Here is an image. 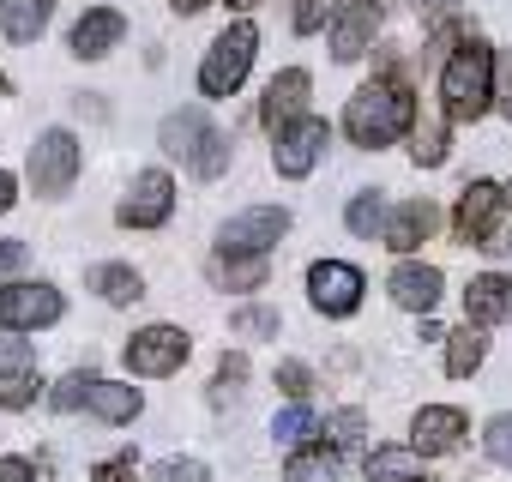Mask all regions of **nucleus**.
Masks as SVG:
<instances>
[{
	"label": "nucleus",
	"instance_id": "a18cd8bd",
	"mask_svg": "<svg viewBox=\"0 0 512 482\" xmlns=\"http://www.w3.org/2000/svg\"><path fill=\"white\" fill-rule=\"evenodd\" d=\"M13 199H19V187H13V175L0 169V211H13Z\"/></svg>",
	"mask_w": 512,
	"mask_h": 482
},
{
	"label": "nucleus",
	"instance_id": "79ce46f5",
	"mask_svg": "<svg viewBox=\"0 0 512 482\" xmlns=\"http://www.w3.org/2000/svg\"><path fill=\"white\" fill-rule=\"evenodd\" d=\"M25 260H31V248H25V241H0V278L25 272Z\"/></svg>",
	"mask_w": 512,
	"mask_h": 482
},
{
	"label": "nucleus",
	"instance_id": "aec40b11",
	"mask_svg": "<svg viewBox=\"0 0 512 482\" xmlns=\"http://www.w3.org/2000/svg\"><path fill=\"white\" fill-rule=\"evenodd\" d=\"M205 272H211L217 290H260V284L272 278V254H223V248H217Z\"/></svg>",
	"mask_w": 512,
	"mask_h": 482
},
{
	"label": "nucleus",
	"instance_id": "412c9836",
	"mask_svg": "<svg viewBox=\"0 0 512 482\" xmlns=\"http://www.w3.org/2000/svg\"><path fill=\"white\" fill-rule=\"evenodd\" d=\"M55 19V0H0V31L7 43H37Z\"/></svg>",
	"mask_w": 512,
	"mask_h": 482
},
{
	"label": "nucleus",
	"instance_id": "4be33fe9",
	"mask_svg": "<svg viewBox=\"0 0 512 482\" xmlns=\"http://www.w3.org/2000/svg\"><path fill=\"white\" fill-rule=\"evenodd\" d=\"M139 386H121V380H91V398H85V410L97 416V422H133L139 416Z\"/></svg>",
	"mask_w": 512,
	"mask_h": 482
},
{
	"label": "nucleus",
	"instance_id": "0eeeda50",
	"mask_svg": "<svg viewBox=\"0 0 512 482\" xmlns=\"http://www.w3.org/2000/svg\"><path fill=\"white\" fill-rule=\"evenodd\" d=\"M73 175H79V139H73L67 127L37 133V145H31V187H37L43 199H61V193L73 187Z\"/></svg>",
	"mask_w": 512,
	"mask_h": 482
},
{
	"label": "nucleus",
	"instance_id": "cd10ccee",
	"mask_svg": "<svg viewBox=\"0 0 512 482\" xmlns=\"http://www.w3.org/2000/svg\"><path fill=\"white\" fill-rule=\"evenodd\" d=\"M386 217H392V211H386V199H380V193H356V199H350V211H344V223H350L362 241L386 235Z\"/></svg>",
	"mask_w": 512,
	"mask_h": 482
},
{
	"label": "nucleus",
	"instance_id": "c756f323",
	"mask_svg": "<svg viewBox=\"0 0 512 482\" xmlns=\"http://www.w3.org/2000/svg\"><path fill=\"white\" fill-rule=\"evenodd\" d=\"M422 19H428V31H434V43H464L470 31H458V0H422Z\"/></svg>",
	"mask_w": 512,
	"mask_h": 482
},
{
	"label": "nucleus",
	"instance_id": "bb28decb",
	"mask_svg": "<svg viewBox=\"0 0 512 482\" xmlns=\"http://www.w3.org/2000/svg\"><path fill=\"white\" fill-rule=\"evenodd\" d=\"M332 476H338V452H326V446H302L284 464V482H332Z\"/></svg>",
	"mask_w": 512,
	"mask_h": 482
},
{
	"label": "nucleus",
	"instance_id": "8fccbe9b",
	"mask_svg": "<svg viewBox=\"0 0 512 482\" xmlns=\"http://www.w3.org/2000/svg\"><path fill=\"white\" fill-rule=\"evenodd\" d=\"M506 205H512V187H506Z\"/></svg>",
	"mask_w": 512,
	"mask_h": 482
},
{
	"label": "nucleus",
	"instance_id": "f8f14e48",
	"mask_svg": "<svg viewBox=\"0 0 512 482\" xmlns=\"http://www.w3.org/2000/svg\"><path fill=\"white\" fill-rule=\"evenodd\" d=\"M326 139H332V127H326L320 115H302L296 127H284V133H278V145H272V169H278L284 181H302V175L320 163Z\"/></svg>",
	"mask_w": 512,
	"mask_h": 482
},
{
	"label": "nucleus",
	"instance_id": "7c9ffc66",
	"mask_svg": "<svg viewBox=\"0 0 512 482\" xmlns=\"http://www.w3.org/2000/svg\"><path fill=\"white\" fill-rule=\"evenodd\" d=\"M37 374V344L31 338H0V380Z\"/></svg>",
	"mask_w": 512,
	"mask_h": 482
},
{
	"label": "nucleus",
	"instance_id": "49530a36",
	"mask_svg": "<svg viewBox=\"0 0 512 482\" xmlns=\"http://www.w3.org/2000/svg\"><path fill=\"white\" fill-rule=\"evenodd\" d=\"M169 7H175L181 19H193V13H205V7H211V0H169Z\"/></svg>",
	"mask_w": 512,
	"mask_h": 482
},
{
	"label": "nucleus",
	"instance_id": "2f4dec72",
	"mask_svg": "<svg viewBox=\"0 0 512 482\" xmlns=\"http://www.w3.org/2000/svg\"><path fill=\"white\" fill-rule=\"evenodd\" d=\"M229 326H235L241 338H278V308L247 302V308H235V314H229Z\"/></svg>",
	"mask_w": 512,
	"mask_h": 482
},
{
	"label": "nucleus",
	"instance_id": "a878e982",
	"mask_svg": "<svg viewBox=\"0 0 512 482\" xmlns=\"http://www.w3.org/2000/svg\"><path fill=\"white\" fill-rule=\"evenodd\" d=\"M368 482H422V452L416 446H374Z\"/></svg>",
	"mask_w": 512,
	"mask_h": 482
},
{
	"label": "nucleus",
	"instance_id": "4c0bfd02",
	"mask_svg": "<svg viewBox=\"0 0 512 482\" xmlns=\"http://www.w3.org/2000/svg\"><path fill=\"white\" fill-rule=\"evenodd\" d=\"M482 446H488V458H494V464H506V470H512V410L488 422V434H482Z\"/></svg>",
	"mask_w": 512,
	"mask_h": 482
},
{
	"label": "nucleus",
	"instance_id": "9d476101",
	"mask_svg": "<svg viewBox=\"0 0 512 482\" xmlns=\"http://www.w3.org/2000/svg\"><path fill=\"white\" fill-rule=\"evenodd\" d=\"M169 211H175V181L163 169H139L127 199L115 205V223L121 229H157V223H169Z\"/></svg>",
	"mask_w": 512,
	"mask_h": 482
},
{
	"label": "nucleus",
	"instance_id": "4468645a",
	"mask_svg": "<svg viewBox=\"0 0 512 482\" xmlns=\"http://www.w3.org/2000/svg\"><path fill=\"white\" fill-rule=\"evenodd\" d=\"M374 31H380V0H344L338 19H332V55L362 61L374 49Z\"/></svg>",
	"mask_w": 512,
	"mask_h": 482
},
{
	"label": "nucleus",
	"instance_id": "e433bc0d",
	"mask_svg": "<svg viewBox=\"0 0 512 482\" xmlns=\"http://www.w3.org/2000/svg\"><path fill=\"white\" fill-rule=\"evenodd\" d=\"M91 380H97V374H67V380H55L49 404H55V410H79V404L91 398Z\"/></svg>",
	"mask_w": 512,
	"mask_h": 482
},
{
	"label": "nucleus",
	"instance_id": "c03bdc74",
	"mask_svg": "<svg viewBox=\"0 0 512 482\" xmlns=\"http://www.w3.org/2000/svg\"><path fill=\"white\" fill-rule=\"evenodd\" d=\"M494 109H500V115L512 121V55L500 61V97H494Z\"/></svg>",
	"mask_w": 512,
	"mask_h": 482
},
{
	"label": "nucleus",
	"instance_id": "1a4fd4ad",
	"mask_svg": "<svg viewBox=\"0 0 512 482\" xmlns=\"http://www.w3.org/2000/svg\"><path fill=\"white\" fill-rule=\"evenodd\" d=\"M67 314L55 284H7L0 290V332H37Z\"/></svg>",
	"mask_w": 512,
	"mask_h": 482
},
{
	"label": "nucleus",
	"instance_id": "37998d69",
	"mask_svg": "<svg viewBox=\"0 0 512 482\" xmlns=\"http://www.w3.org/2000/svg\"><path fill=\"white\" fill-rule=\"evenodd\" d=\"M0 482H37V464L31 458H0Z\"/></svg>",
	"mask_w": 512,
	"mask_h": 482
},
{
	"label": "nucleus",
	"instance_id": "f704fd0d",
	"mask_svg": "<svg viewBox=\"0 0 512 482\" xmlns=\"http://www.w3.org/2000/svg\"><path fill=\"white\" fill-rule=\"evenodd\" d=\"M151 482H211V470L199 458H157L151 464Z\"/></svg>",
	"mask_w": 512,
	"mask_h": 482
},
{
	"label": "nucleus",
	"instance_id": "09e8293b",
	"mask_svg": "<svg viewBox=\"0 0 512 482\" xmlns=\"http://www.w3.org/2000/svg\"><path fill=\"white\" fill-rule=\"evenodd\" d=\"M0 97H7V79H0Z\"/></svg>",
	"mask_w": 512,
	"mask_h": 482
},
{
	"label": "nucleus",
	"instance_id": "72a5a7b5",
	"mask_svg": "<svg viewBox=\"0 0 512 482\" xmlns=\"http://www.w3.org/2000/svg\"><path fill=\"white\" fill-rule=\"evenodd\" d=\"M326 19H338V0H296V13H290V25H296L302 37L326 31Z\"/></svg>",
	"mask_w": 512,
	"mask_h": 482
},
{
	"label": "nucleus",
	"instance_id": "423d86ee",
	"mask_svg": "<svg viewBox=\"0 0 512 482\" xmlns=\"http://www.w3.org/2000/svg\"><path fill=\"white\" fill-rule=\"evenodd\" d=\"M284 235H290V211L284 205H253V211H235L217 229V248L223 254H272Z\"/></svg>",
	"mask_w": 512,
	"mask_h": 482
},
{
	"label": "nucleus",
	"instance_id": "393cba45",
	"mask_svg": "<svg viewBox=\"0 0 512 482\" xmlns=\"http://www.w3.org/2000/svg\"><path fill=\"white\" fill-rule=\"evenodd\" d=\"M482 356H488V338H482V326H458V332H446V374L452 380H470L476 368H482Z\"/></svg>",
	"mask_w": 512,
	"mask_h": 482
},
{
	"label": "nucleus",
	"instance_id": "3c124183",
	"mask_svg": "<svg viewBox=\"0 0 512 482\" xmlns=\"http://www.w3.org/2000/svg\"><path fill=\"white\" fill-rule=\"evenodd\" d=\"M422 482H428V476H422Z\"/></svg>",
	"mask_w": 512,
	"mask_h": 482
},
{
	"label": "nucleus",
	"instance_id": "c9c22d12",
	"mask_svg": "<svg viewBox=\"0 0 512 482\" xmlns=\"http://www.w3.org/2000/svg\"><path fill=\"white\" fill-rule=\"evenodd\" d=\"M278 392H284L290 404H308V392H314V374H308V362H278Z\"/></svg>",
	"mask_w": 512,
	"mask_h": 482
},
{
	"label": "nucleus",
	"instance_id": "b1692460",
	"mask_svg": "<svg viewBox=\"0 0 512 482\" xmlns=\"http://www.w3.org/2000/svg\"><path fill=\"white\" fill-rule=\"evenodd\" d=\"M91 290H97L109 308H127V302L145 296V278H139L133 266H121V260H103V266H91Z\"/></svg>",
	"mask_w": 512,
	"mask_h": 482
},
{
	"label": "nucleus",
	"instance_id": "58836bf2",
	"mask_svg": "<svg viewBox=\"0 0 512 482\" xmlns=\"http://www.w3.org/2000/svg\"><path fill=\"white\" fill-rule=\"evenodd\" d=\"M37 374H19V380H0V404H7V410H25L31 398H37Z\"/></svg>",
	"mask_w": 512,
	"mask_h": 482
},
{
	"label": "nucleus",
	"instance_id": "c85d7f7f",
	"mask_svg": "<svg viewBox=\"0 0 512 482\" xmlns=\"http://www.w3.org/2000/svg\"><path fill=\"white\" fill-rule=\"evenodd\" d=\"M272 434H278L284 446H302V440H314V434H326V428H320V416H314L308 404H290V410L272 422Z\"/></svg>",
	"mask_w": 512,
	"mask_h": 482
},
{
	"label": "nucleus",
	"instance_id": "6ab92c4d",
	"mask_svg": "<svg viewBox=\"0 0 512 482\" xmlns=\"http://www.w3.org/2000/svg\"><path fill=\"white\" fill-rule=\"evenodd\" d=\"M121 37H127V19L115 7H97V13H85L73 25V55L79 61H103L109 49H121Z\"/></svg>",
	"mask_w": 512,
	"mask_h": 482
},
{
	"label": "nucleus",
	"instance_id": "2eb2a0df",
	"mask_svg": "<svg viewBox=\"0 0 512 482\" xmlns=\"http://www.w3.org/2000/svg\"><path fill=\"white\" fill-rule=\"evenodd\" d=\"M470 434V422H464V410H452V404H422L416 410V422H410V446L422 452V458H440V452H458V440Z\"/></svg>",
	"mask_w": 512,
	"mask_h": 482
},
{
	"label": "nucleus",
	"instance_id": "a19ab883",
	"mask_svg": "<svg viewBox=\"0 0 512 482\" xmlns=\"http://www.w3.org/2000/svg\"><path fill=\"white\" fill-rule=\"evenodd\" d=\"M332 440H338V446H356V440H362V410H338V416H332Z\"/></svg>",
	"mask_w": 512,
	"mask_h": 482
},
{
	"label": "nucleus",
	"instance_id": "a211bd4d",
	"mask_svg": "<svg viewBox=\"0 0 512 482\" xmlns=\"http://www.w3.org/2000/svg\"><path fill=\"white\" fill-rule=\"evenodd\" d=\"M464 320H470V326H500V320H512V278H500V272L470 278V290H464Z\"/></svg>",
	"mask_w": 512,
	"mask_h": 482
},
{
	"label": "nucleus",
	"instance_id": "f03ea898",
	"mask_svg": "<svg viewBox=\"0 0 512 482\" xmlns=\"http://www.w3.org/2000/svg\"><path fill=\"white\" fill-rule=\"evenodd\" d=\"M494 73H500V55L482 43V37H464L452 55H446V67H440V109H446V121L458 127V121H482L488 109H494Z\"/></svg>",
	"mask_w": 512,
	"mask_h": 482
},
{
	"label": "nucleus",
	"instance_id": "7ed1b4c3",
	"mask_svg": "<svg viewBox=\"0 0 512 482\" xmlns=\"http://www.w3.org/2000/svg\"><path fill=\"white\" fill-rule=\"evenodd\" d=\"M452 229H458L464 248H482V254L506 260V254H512V205H506V187H494V181H470V187L458 193Z\"/></svg>",
	"mask_w": 512,
	"mask_h": 482
},
{
	"label": "nucleus",
	"instance_id": "ea45409f",
	"mask_svg": "<svg viewBox=\"0 0 512 482\" xmlns=\"http://www.w3.org/2000/svg\"><path fill=\"white\" fill-rule=\"evenodd\" d=\"M91 476H97V482H133V452H115V458L91 464Z\"/></svg>",
	"mask_w": 512,
	"mask_h": 482
},
{
	"label": "nucleus",
	"instance_id": "f257e3e1",
	"mask_svg": "<svg viewBox=\"0 0 512 482\" xmlns=\"http://www.w3.org/2000/svg\"><path fill=\"white\" fill-rule=\"evenodd\" d=\"M416 97H410V85H404V73L398 67H386L380 79H368L356 97H350V109H344V133H350V145H362V151H380V145H392L398 133H410L416 127Z\"/></svg>",
	"mask_w": 512,
	"mask_h": 482
},
{
	"label": "nucleus",
	"instance_id": "5701e85b",
	"mask_svg": "<svg viewBox=\"0 0 512 482\" xmlns=\"http://www.w3.org/2000/svg\"><path fill=\"white\" fill-rule=\"evenodd\" d=\"M446 145H452L446 109H440V115H416V127H410V157H416L422 169H440V163H446Z\"/></svg>",
	"mask_w": 512,
	"mask_h": 482
},
{
	"label": "nucleus",
	"instance_id": "ddd939ff",
	"mask_svg": "<svg viewBox=\"0 0 512 482\" xmlns=\"http://www.w3.org/2000/svg\"><path fill=\"white\" fill-rule=\"evenodd\" d=\"M308 91H314L308 67H284V73H278V79L266 85V97H260V121H266L272 133L296 127V121L308 115Z\"/></svg>",
	"mask_w": 512,
	"mask_h": 482
},
{
	"label": "nucleus",
	"instance_id": "39448f33",
	"mask_svg": "<svg viewBox=\"0 0 512 482\" xmlns=\"http://www.w3.org/2000/svg\"><path fill=\"white\" fill-rule=\"evenodd\" d=\"M253 55H260V31H253L247 19H235V25L205 49V61H199V91H205V97H235L241 79H247V67H253Z\"/></svg>",
	"mask_w": 512,
	"mask_h": 482
},
{
	"label": "nucleus",
	"instance_id": "6e6552de",
	"mask_svg": "<svg viewBox=\"0 0 512 482\" xmlns=\"http://www.w3.org/2000/svg\"><path fill=\"white\" fill-rule=\"evenodd\" d=\"M187 350H193V338L181 326H145V332L127 338V368L139 380H163V374H175L187 362Z\"/></svg>",
	"mask_w": 512,
	"mask_h": 482
},
{
	"label": "nucleus",
	"instance_id": "9b49d317",
	"mask_svg": "<svg viewBox=\"0 0 512 482\" xmlns=\"http://www.w3.org/2000/svg\"><path fill=\"white\" fill-rule=\"evenodd\" d=\"M362 272L350 266V260H320L314 272H308V302L326 314V320H350L356 308H362Z\"/></svg>",
	"mask_w": 512,
	"mask_h": 482
},
{
	"label": "nucleus",
	"instance_id": "473e14b6",
	"mask_svg": "<svg viewBox=\"0 0 512 482\" xmlns=\"http://www.w3.org/2000/svg\"><path fill=\"white\" fill-rule=\"evenodd\" d=\"M241 380H247V356H223L217 374H211V404H229L241 392Z\"/></svg>",
	"mask_w": 512,
	"mask_h": 482
},
{
	"label": "nucleus",
	"instance_id": "dca6fc26",
	"mask_svg": "<svg viewBox=\"0 0 512 482\" xmlns=\"http://www.w3.org/2000/svg\"><path fill=\"white\" fill-rule=\"evenodd\" d=\"M440 229V205L434 199H404V205H392V217H386V248L392 254H416L422 248V241Z\"/></svg>",
	"mask_w": 512,
	"mask_h": 482
},
{
	"label": "nucleus",
	"instance_id": "de8ad7c7",
	"mask_svg": "<svg viewBox=\"0 0 512 482\" xmlns=\"http://www.w3.org/2000/svg\"><path fill=\"white\" fill-rule=\"evenodd\" d=\"M229 7H235V13H247V7H260V0H229Z\"/></svg>",
	"mask_w": 512,
	"mask_h": 482
},
{
	"label": "nucleus",
	"instance_id": "f3484780",
	"mask_svg": "<svg viewBox=\"0 0 512 482\" xmlns=\"http://www.w3.org/2000/svg\"><path fill=\"white\" fill-rule=\"evenodd\" d=\"M386 290H392V302H398V308H410V314H434V302H440L446 278H440V266L404 260V266H398V272L386 278Z\"/></svg>",
	"mask_w": 512,
	"mask_h": 482
},
{
	"label": "nucleus",
	"instance_id": "20e7f679",
	"mask_svg": "<svg viewBox=\"0 0 512 482\" xmlns=\"http://www.w3.org/2000/svg\"><path fill=\"white\" fill-rule=\"evenodd\" d=\"M157 139H163V151L181 157L199 181H217V175L229 169V133H217V127L205 121V109H181V115H169Z\"/></svg>",
	"mask_w": 512,
	"mask_h": 482
}]
</instances>
